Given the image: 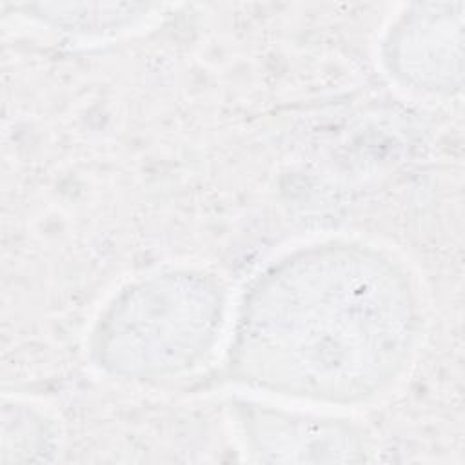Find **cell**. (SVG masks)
Wrapping results in <instances>:
<instances>
[{
    "label": "cell",
    "instance_id": "obj_1",
    "mask_svg": "<svg viewBox=\"0 0 465 465\" xmlns=\"http://www.w3.org/2000/svg\"><path fill=\"white\" fill-rule=\"evenodd\" d=\"M305 251L312 278L291 254L245 298L231 351L258 389L351 405L398 380L420 332L409 272L371 245L325 243Z\"/></svg>",
    "mask_w": 465,
    "mask_h": 465
}]
</instances>
